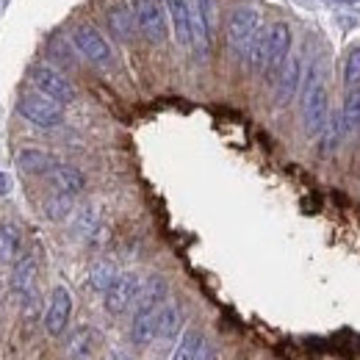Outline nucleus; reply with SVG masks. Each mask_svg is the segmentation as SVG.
<instances>
[{
  "instance_id": "nucleus-1",
  "label": "nucleus",
  "mask_w": 360,
  "mask_h": 360,
  "mask_svg": "<svg viewBox=\"0 0 360 360\" xmlns=\"http://www.w3.org/2000/svg\"><path fill=\"white\" fill-rule=\"evenodd\" d=\"M169 302V285L161 274L147 277V283L141 285V294L136 300V314L131 321V338L139 347H147L150 341H155L158 335V319L161 308Z\"/></svg>"
},
{
  "instance_id": "nucleus-2",
  "label": "nucleus",
  "mask_w": 360,
  "mask_h": 360,
  "mask_svg": "<svg viewBox=\"0 0 360 360\" xmlns=\"http://www.w3.org/2000/svg\"><path fill=\"white\" fill-rule=\"evenodd\" d=\"M302 125L305 134L319 136L330 120V94H327V78H324V64L321 56H314L311 64L305 67L302 75Z\"/></svg>"
},
{
  "instance_id": "nucleus-3",
  "label": "nucleus",
  "mask_w": 360,
  "mask_h": 360,
  "mask_svg": "<svg viewBox=\"0 0 360 360\" xmlns=\"http://www.w3.org/2000/svg\"><path fill=\"white\" fill-rule=\"evenodd\" d=\"M261 11L252 8V6H241L230 14V22H227V47L236 58H247L252 39L258 37L261 31Z\"/></svg>"
},
{
  "instance_id": "nucleus-4",
  "label": "nucleus",
  "mask_w": 360,
  "mask_h": 360,
  "mask_svg": "<svg viewBox=\"0 0 360 360\" xmlns=\"http://www.w3.org/2000/svg\"><path fill=\"white\" fill-rule=\"evenodd\" d=\"M17 111H20V117H25L28 122H34L39 128H58L64 122V105L42 91L22 94L17 100Z\"/></svg>"
},
{
  "instance_id": "nucleus-5",
  "label": "nucleus",
  "mask_w": 360,
  "mask_h": 360,
  "mask_svg": "<svg viewBox=\"0 0 360 360\" xmlns=\"http://www.w3.org/2000/svg\"><path fill=\"white\" fill-rule=\"evenodd\" d=\"M131 6H134L139 34L147 42H153V45L167 42V37H169V28H167V6L161 0H134Z\"/></svg>"
},
{
  "instance_id": "nucleus-6",
  "label": "nucleus",
  "mask_w": 360,
  "mask_h": 360,
  "mask_svg": "<svg viewBox=\"0 0 360 360\" xmlns=\"http://www.w3.org/2000/svg\"><path fill=\"white\" fill-rule=\"evenodd\" d=\"M141 285H144V283H141L139 274H134V271H120V277L114 280V285L103 294V305H105V311H108L111 316L125 314L136 300H139Z\"/></svg>"
},
{
  "instance_id": "nucleus-7",
  "label": "nucleus",
  "mask_w": 360,
  "mask_h": 360,
  "mask_svg": "<svg viewBox=\"0 0 360 360\" xmlns=\"http://www.w3.org/2000/svg\"><path fill=\"white\" fill-rule=\"evenodd\" d=\"M31 81H34L37 91H42L47 97L58 100L61 105H67V103L75 100V86L70 84V78H64L58 70H53V67H47V64L31 67Z\"/></svg>"
},
{
  "instance_id": "nucleus-8",
  "label": "nucleus",
  "mask_w": 360,
  "mask_h": 360,
  "mask_svg": "<svg viewBox=\"0 0 360 360\" xmlns=\"http://www.w3.org/2000/svg\"><path fill=\"white\" fill-rule=\"evenodd\" d=\"M72 42L81 50V56L91 64H97V67H108L111 58H114L111 45L105 42V37L91 25H78L75 34H72Z\"/></svg>"
},
{
  "instance_id": "nucleus-9",
  "label": "nucleus",
  "mask_w": 360,
  "mask_h": 360,
  "mask_svg": "<svg viewBox=\"0 0 360 360\" xmlns=\"http://www.w3.org/2000/svg\"><path fill=\"white\" fill-rule=\"evenodd\" d=\"M302 75H305L302 56L291 50L288 58H285V64H283V70H280V75H277V89H274V103L280 108H285L297 97V91L302 86Z\"/></svg>"
},
{
  "instance_id": "nucleus-10",
  "label": "nucleus",
  "mask_w": 360,
  "mask_h": 360,
  "mask_svg": "<svg viewBox=\"0 0 360 360\" xmlns=\"http://www.w3.org/2000/svg\"><path fill=\"white\" fill-rule=\"evenodd\" d=\"M288 53H291V28H288V22L269 25V58H266V70H264L266 81H277Z\"/></svg>"
},
{
  "instance_id": "nucleus-11",
  "label": "nucleus",
  "mask_w": 360,
  "mask_h": 360,
  "mask_svg": "<svg viewBox=\"0 0 360 360\" xmlns=\"http://www.w3.org/2000/svg\"><path fill=\"white\" fill-rule=\"evenodd\" d=\"M70 316H72V297L64 285H56L50 300H47V308H45V330L47 335H61L70 324Z\"/></svg>"
},
{
  "instance_id": "nucleus-12",
  "label": "nucleus",
  "mask_w": 360,
  "mask_h": 360,
  "mask_svg": "<svg viewBox=\"0 0 360 360\" xmlns=\"http://www.w3.org/2000/svg\"><path fill=\"white\" fill-rule=\"evenodd\" d=\"M167 14L172 20V34L180 47H191L194 31H191V3L188 0H164Z\"/></svg>"
},
{
  "instance_id": "nucleus-13",
  "label": "nucleus",
  "mask_w": 360,
  "mask_h": 360,
  "mask_svg": "<svg viewBox=\"0 0 360 360\" xmlns=\"http://www.w3.org/2000/svg\"><path fill=\"white\" fill-rule=\"evenodd\" d=\"M105 25L108 31L120 39V42H131L136 37V14H134V6L128 3H114L108 11H105Z\"/></svg>"
},
{
  "instance_id": "nucleus-14",
  "label": "nucleus",
  "mask_w": 360,
  "mask_h": 360,
  "mask_svg": "<svg viewBox=\"0 0 360 360\" xmlns=\"http://www.w3.org/2000/svg\"><path fill=\"white\" fill-rule=\"evenodd\" d=\"M11 291L17 297H25L31 291H37V258L31 252L20 255L11 266Z\"/></svg>"
},
{
  "instance_id": "nucleus-15",
  "label": "nucleus",
  "mask_w": 360,
  "mask_h": 360,
  "mask_svg": "<svg viewBox=\"0 0 360 360\" xmlns=\"http://www.w3.org/2000/svg\"><path fill=\"white\" fill-rule=\"evenodd\" d=\"M50 183H53V188L56 191H64V194H81L84 188H86V178H84V172L78 169V167H72V164H61L58 161V167L47 175Z\"/></svg>"
},
{
  "instance_id": "nucleus-16",
  "label": "nucleus",
  "mask_w": 360,
  "mask_h": 360,
  "mask_svg": "<svg viewBox=\"0 0 360 360\" xmlns=\"http://www.w3.org/2000/svg\"><path fill=\"white\" fill-rule=\"evenodd\" d=\"M17 167L25 175H50L58 167V158H53L45 150H20L17 153Z\"/></svg>"
},
{
  "instance_id": "nucleus-17",
  "label": "nucleus",
  "mask_w": 360,
  "mask_h": 360,
  "mask_svg": "<svg viewBox=\"0 0 360 360\" xmlns=\"http://www.w3.org/2000/svg\"><path fill=\"white\" fill-rule=\"evenodd\" d=\"M42 211L50 222H64L72 211H75V202H72V194H64V191H53L50 197H45L42 202Z\"/></svg>"
},
{
  "instance_id": "nucleus-18",
  "label": "nucleus",
  "mask_w": 360,
  "mask_h": 360,
  "mask_svg": "<svg viewBox=\"0 0 360 360\" xmlns=\"http://www.w3.org/2000/svg\"><path fill=\"white\" fill-rule=\"evenodd\" d=\"M321 141H319V153L321 155H330L338 144H341V139H344V120H341V111H333L330 114V120H327V125H324V131H321Z\"/></svg>"
},
{
  "instance_id": "nucleus-19",
  "label": "nucleus",
  "mask_w": 360,
  "mask_h": 360,
  "mask_svg": "<svg viewBox=\"0 0 360 360\" xmlns=\"http://www.w3.org/2000/svg\"><path fill=\"white\" fill-rule=\"evenodd\" d=\"M341 120H344V134L355 136L360 131V86L347 91L344 105H341Z\"/></svg>"
},
{
  "instance_id": "nucleus-20",
  "label": "nucleus",
  "mask_w": 360,
  "mask_h": 360,
  "mask_svg": "<svg viewBox=\"0 0 360 360\" xmlns=\"http://www.w3.org/2000/svg\"><path fill=\"white\" fill-rule=\"evenodd\" d=\"M266 58H269V28H261L258 37L252 39L250 45V53H247V64L252 72H264L266 70Z\"/></svg>"
},
{
  "instance_id": "nucleus-21",
  "label": "nucleus",
  "mask_w": 360,
  "mask_h": 360,
  "mask_svg": "<svg viewBox=\"0 0 360 360\" xmlns=\"http://www.w3.org/2000/svg\"><path fill=\"white\" fill-rule=\"evenodd\" d=\"M180 324H183V314H180V308L175 305V302H167V305L161 308L158 335H155V338H161V341H172V338L180 333Z\"/></svg>"
},
{
  "instance_id": "nucleus-22",
  "label": "nucleus",
  "mask_w": 360,
  "mask_h": 360,
  "mask_svg": "<svg viewBox=\"0 0 360 360\" xmlns=\"http://www.w3.org/2000/svg\"><path fill=\"white\" fill-rule=\"evenodd\" d=\"M72 230H75L78 238H94L97 230H100V211L94 205H81L75 211V225H72Z\"/></svg>"
},
{
  "instance_id": "nucleus-23",
  "label": "nucleus",
  "mask_w": 360,
  "mask_h": 360,
  "mask_svg": "<svg viewBox=\"0 0 360 360\" xmlns=\"http://www.w3.org/2000/svg\"><path fill=\"white\" fill-rule=\"evenodd\" d=\"M20 255V227L14 222H0V261H17Z\"/></svg>"
},
{
  "instance_id": "nucleus-24",
  "label": "nucleus",
  "mask_w": 360,
  "mask_h": 360,
  "mask_svg": "<svg viewBox=\"0 0 360 360\" xmlns=\"http://www.w3.org/2000/svg\"><path fill=\"white\" fill-rule=\"evenodd\" d=\"M117 277H120V271H117V266L111 261H97V264H91L89 269V285L97 294H105L114 285Z\"/></svg>"
},
{
  "instance_id": "nucleus-25",
  "label": "nucleus",
  "mask_w": 360,
  "mask_h": 360,
  "mask_svg": "<svg viewBox=\"0 0 360 360\" xmlns=\"http://www.w3.org/2000/svg\"><path fill=\"white\" fill-rule=\"evenodd\" d=\"M67 358H89L91 349H94V333H91L89 327H78L72 335H70V341H67Z\"/></svg>"
},
{
  "instance_id": "nucleus-26",
  "label": "nucleus",
  "mask_w": 360,
  "mask_h": 360,
  "mask_svg": "<svg viewBox=\"0 0 360 360\" xmlns=\"http://www.w3.org/2000/svg\"><path fill=\"white\" fill-rule=\"evenodd\" d=\"M202 344H205V338H202L200 330H186V333L180 335L175 352H172V360H197L200 358Z\"/></svg>"
},
{
  "instance_id": "nucleus-27",
  "label": "nucleus",
  "mask_w": 360,
  "mask_h": 360,
  "mask_svg": "<svg viewBox=\"0 0 360 360\" xmlns=\"http://www.w3.org/2000/svg\"><path fill=\"white\" fill-rule=\"evenodd\" d=\"M191 6H194V11H197V17L202 20L208 39H214L217 22H219V0H194Z\"/></svg>"
},
{
  "instance_id": "nucleus-28",
  "label": "nucleus",
  "mask_w": 360,
  "mask_h": 360,
  "mask_svg": "<svg viewBox=\"0 0 360 360\" xmlns=\"http://www.w3.org/2000/svg\"><path fill=\"white\" fill-rule=\"evenodd\" d=\"M344 86L355 89L360 86V47H352L344 61Z\"/></svg>"
},
{
  "instance_id": "nucleus-29",
  "label": "nucleus",
  "mask_w": 360,
  "mask_h": 360,
  "mask_svg": "<svg viewBox=\"0 0 360 360\" xmlns=\"http://www.w3.org/2000/svg\"><path fill=\"white\" fill-rule=\"evenodd\" d=\"M197 360H217V352L208 347V341L202 344V349H200V358H197Z\"/></svg>"
},
{
  "instance_id": "nucleus-30",
  "label": "nucleus",
  "mask_w": 360,
  "mask_h": 360,
  "mask_svg": "<svg viewBox=\"0 0 360 360\" xmlns=\"http://www.w3.org/2000/svg\"><path fill=\"white\" fill-rule=\"evenodd\" d=\"M8 188H11V183H8V178H6L3 172H0V194H6Z\"/></svg>"
}]
</instances>
